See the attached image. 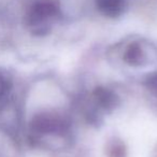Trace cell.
I'll return each instance as SVG.
<instances>
[{"label": "cell", "instance_id": "8992f818", "mask_svg": "<svg viewBox=\"0 0 157 157\" xmlns=\"http://www.w3.org/2000/svg\"><path fill=\"white\" fill-rule=\"evenodd\" d=\"M11 88V81L8 75L3 72H0V98L5 97Z\"/></svg>", "mask_w": 157, "mask_h": 157}, {"label": "cell", "instance_id": "5b68a950", "mask_svg": "<svg viewBox=\"0 0 157 157\" xmlns=\"http://www.w3.org/2000/svg\"><path fill=\"white\" fill-rule=\"evenodd\" d=\"M94 97L97 101V105L107 111L113 109L117 102V97L108 88H97L94 93Z\"/></svg>", "mask_w": 157, "mask_h": 157}, {"label": "cell", "instance_id": "7a4b0ae2", "mask_svg": "<svg viewBox=\"0 0 157 157\" xmlns=\"http://www.w3.org/2000/svg\"><path fill=\"white\" fill-rule=\"evenodd\" d=\"M33 129L39 135L63 137L69 130V125L63 118L52 114H40L33 121Z\"/></svg>", "mask_w": 157, "mask_h": 157}, {"label": "cell", "instance_id": "277c9868", "mask_svg": "<svg viewBox=\"0 0 157 157\" xmlns=\"http://www.w3.org/2000/svg\"><path fill=\"white\" fill-rule=\"evenodd\" d=\"M96 7L101 14L108 17H117L126 9V0H95Z\"/></svg>", "mask_w": 157, "mask_h": 157}, {"label": "cell", "instance_id": "6da1fadb", "mask_svg": "<svg viewBox=\"0 0 157 157\" xmlns=\"http://www.w3.org/2000/svg\"><path fill=\"white\" fill-rule=\"evenodd\" d=\"M61 17L57 0H36L26 14V25L35 36H46Z\"/></svg>", "mask_w": 157, "mask_h": 157}, {"label": "cell", "instance_id": "3957f363", "mask_svg": "<svg viewBox=\"0 0 157 157\" xmlns=\"http://www.w3.org/2000/svg\"><path fill=\"white\" fill-rule=\"evenodd\" d=\"M123 59L130 66H143L150 60L147 45L141 41L130 43L124 52Z\"/></svg>", "mask_w": 157, "mask_h": 157}]
</instances>
